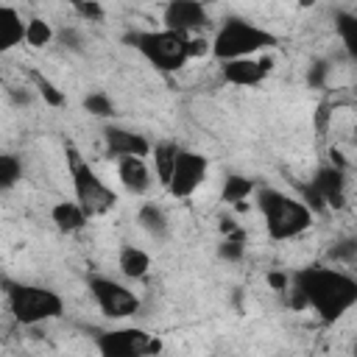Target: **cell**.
Masks as SVG:
<instances>
[{
  "instance_id": "obj_1",
  "label": "cell",
  "mask_w": 357,
  "mask_h": 357,
  "mask_svg": "<svg viewBox=\"0 0 357 357\" xmlns=\"http://www.w3.org/2000/svg\"><path fill=\"white\" fill-rule=\"evenodd\" d=\"M357 304V282L332 268H304L293 273V307H312L326 324Z\"/></svg>"
},
{
  "instance_id": "obj_2",
  "label": "cell",
  "mask_w": 357,
  "mask_h": 357,
  "mask_svg": "<svg viewBox=\"0 0 357 357\" xmlns=\"http://www.w3.org/2000/svg\"><path fill=\"white\" fill-rule=\"evenodd\" d=\"M257 204H259V212L265 218L268 234L273 240H293L301 231H307L312 223V212L307 204H301V201H296V198H290L273 187H262L257 192Z\"/></svg>"
},
{
  "instance_id": "obj_3",
  "label": "cell",
  "mask_w": 357,
  "mask_h": 357,
  "mask_svg": "<svg viewBox=\"0 0 357 357\" xmlns=\"http://www.w3.org/2000/svg\"><path fill=\"white\" fill-rule=\"evenodd\" d=\"M276 45V36L245 22V20H226L223 28L215 33V42H212V53L215 59L226 61V59H240V56H251L257 50H265V47H273Z\"/></svg>"
},
{
  "instance_id": "obj_4",
  "label": "cell",
  "mask_w": 357,
  "mask_h": 357,
  "mask_svg": "<svg viewBox=\"0 0 357 357\" xmlns=\"http://www.w3.org/2000/svg\"><path fill=\"white\" fill-rule=\"evenodd\" d=\"M128 42L156 67L165 73H176L178 67L187 64L190 53H187V33L178 31H145V33H131Z\"/></svg>"
},
{
  "instance_id": "obj_5",
  "label": "cell",
  "mask_w": 357,
  "mask_h": 357,
  "mask_svg": "<svg viewBox=\"0 0 357 357\" xmlns=\"http://www.w3.org/2000/svg\"><path fill=\"white\" fill-rule=\"evenodd\" d=\"M8 307H11V315L25 326L53 321L64 312L61 296L47 287H39V284H11Z\"/></svg>"
},
{
  "instance_id": "obj_6",
  "label": "cell",
  "mask_w": 357,
  "mask_h": 357,
  "mask_svg": "<svg viewBox=\"0 0 357 357\" xmlns=\"http://www.w3.org/2000/svg\"><path fill=\"white\" fill-rule=\"evenodd\" d=\"M67 156H70V173H73V190H75V201L81 204V209L86 212V218L92 215H106L114 204L117 195L114 190H109L98 173L89 167V162H84L78 156V151L73 145H67Z\"/></svg>"
},
{
  "instance_id": "obj_7",
  "label": "cell",
  "mask_w": 357,
  "mask_h": 357,
  "mask_svg": "<svg viewBox=\"0 0 357 357\" xmlns=\"http://www.w3.org/2000/svg\"><path fill=\"white\" fill-rule=\"evenodd\" d=\"M206 176V156L204 153H195V151H176V159H173V170H170V178H167V190L170 195L176 198H187L192 195L201 181Z\"/></svg>"
},
{
  "instance_id": "obj_8",
  "label": "cell",
  "mask_w": 357,
  "mask_h": 357,
  "mask_svg": "<svg viewBox=\"0 0 357 357\" xmlns=\"http://www.w3.org/2000/svg\"><path fill=\"white\" fill-rule=\"evenodd\" d=\"M89 293L98 301V307L103 310V315H109V318H128L139 310V298L120 282L95 276V279H89Z\"/></svg>"
},
{
  "instance_id": "obj_9",
  "label": "cell",
  "mask_w": 357,
  "mask_h": 357,
  "mask_svg": "<svg viewBox=\"0 0 357 357\" xmlns=\"http://www.w3.org/2000/svg\"><path fill=\"white\" fill-rule=\"evenodd\" d=\"M151 335L142 329H114L98 337V349L106 357H137L151 354Z\"/></svg>"
},
{
  "instance_id": "obj_10",
  "label": "cell",
  "mask_w": 357,
  "mask_h": 357,
  "mask_svg": "<svg viewBox=\"0 0 357 357\" xmlns=\"http://www.w3.org/2000/svg\"><path fill=\"white\" fill-rule=\"evenodd\" d=\"M206 8L201 0H170L165 8V28L178 31V33H190L195 28L206 25Z\"/></svg>"
},
{
  "instance_id": "obj_11",
  "label": "cell",
  "mask_w": 357,
  "mask_h": 357,
  "mask_svg": "<svg viewBox=\"0 0 357 357\" xmlns=\"http://www.w3.org/2000/svg\"><path fill=\"white\" fill-rule=\"evenodd\" d=\"M223 81L234 84V86H254L265 78V73L271 70V59L254 61L251 56H240V59H226L223 61Z\"/></svg>"
},
{
  "instance_id": "obj_12",
  "label": "cell",
  "mask_w": 357,
  "mask_h": 357,
  "mask_svg": "<svg viewBox=\"0 0 357 357\" xmlns=\"http://www.w3.org/2000/svg\"><path fill=\"white\" fill-rule=\"evenodd\" d=\"M103 139H106V151L112 156H148V151H151V145L142 134H134V131H126L117 126H109L103 131Z\"/></svg>"
},
{
  "instance_id": "obj_13",
  "label": "cell",
  "mask_w": 357,
  "mask_h": 357,
  "mask_svg": "<svg viewBox=\"0 0 357 357\" xmlns=\"http://www.w3.org/2000/svg\"><path fill=\"white\" fill-rule=\"evenodd\" d=\"M117 176H120L123 187H126L131 195H142V192L151 187V173H148L142 156H120Z\"/></svg>"
},
{
  "instance_id": "obj_14",
  "label": "cell",
  "mask_w": 357,
  "mask_h": 357,
  "mask_svg": "<svg viewBox=\"0 0 357 357\" xmlns=\"http://www.w3.org/2000/svg\"><path fill=\"white\" fill-rule=\"evenodd\" d=\"M312 190L321 195L324 204L340 206L343 204V173H340V167H321L312 178Z\"/></svg>"
},
{
  "instance_id": "obj_15",
  "label": "cell",
  "mask_w": 357,
  "mask_h": 357,
  "mask_svg": "<svg viewBox=\"0 0 357 357\" xmlns=\"http://www.w3.org/2000/svg\"><path fill=\"white\" fill-rule=\"evenodd\" d=\"M25 39V22L11 6H0V56Z\"/></svg>"
},
{
  "instance_id": "obj_16",
  "label": "cell",
  "mask_w": 357,
  "mask_h": 357,
  "mask_svg": "<svg viewBox=\"0 0 357 357\" xmlns=\"http://www.w3.org/2000/svg\"><path fill=\"white\" fill-rule=\"evenodd\" d=\"M50 220L56 223L59 231H78L86 226V212L81 209L78 201H59L53 209H50Z\"/></svg>"
},
{
  "instance_id": "obj_17",
  "label": "cell",
  "mask_w": 357,
  "mask_h": 357,
  "mask_svg": "<svg viewBox=\"0 0 357 357\" xmlns=\"http://www.w3.org/2000/svg\"><path fill=\"white\" fill-rule=\"evenodd\" d=\"M148 268H151V257H148L142 248L128 245V248L120 251V273H123V276H128V279H142V276L148 273Z\"/></svg>"
},
{
  "instance_id": "obj_18",
  "label": "cell",
  "mask_w": 357,
  "mask_h": 357,
  "mask_svg": "<svg viewBox=\"0 0 357 357\" xmlns=\"http://www.w3.org/2000/svg\"><path fill=\"white\" fill-rule=\"evenodd\" d=\"M254 192V181L251 178H245V176H229L226 181H223V201L226 204H240V201H245L248 195Z\"/></svg>"
},
{
  "instance_id": "obj_19",
  "label": "cell",
  "mask_w": 357,
  "mask_h": 357,
  "mask_svg": "<svg viewBox=\"0 0 357 357\" xmlns=\"http://www.w3.org/2000/svg\"><path fill=\"white\" fill-rule=\"evenodd\" d=\"M176 151H178V145H173V142H159V145L153 148V159H156V176H159V181H162V184H167V178H170Z\"/></svg>"
},
{
  "instance_id": "obj_20",
  "label": "cell",
  "mask_w": 357,
  "mask_h": 357,
  "mask_svg": "<svg viewBox=\"0 0 357 357\" xmlns=\"http://www.w3.org/2000/svg\"><path fill=\"white\" fill-rule=\"evenodd\" d=\"M50 39H53L50 22L39 20V17H33V20L25 22V42H28L31 47H45V45H50Z\"/></svg>"
},
{
  "instance_id": "obj_21",
  "label": "cell",
  "mask_w": 357,
  "mask_h": 357,
  "mask_svg": "<svg viewBox=\"0 0 357 357\" xmlns=\"http://www.w3.org/2000/svg\"><path fill=\"white\" fill-rule=\"evenodd\" d=\"M139 226L145 229V231H151V234H165V229H167V220H165V212L156 206V204H145L142 209H139Z\"/></svg>"
},
{
  "instance_id": "obj_22",
  "label": "cell",
  "mask_w": 357,
  "mask_h": 357,
  "mask_svg": "<svg viewBox=\"0 0 357 357\" xmlns=\"http://www.w3.org/2000/svg\"><path fill=\"white\" fill-rule=\"evenodd\" d=\"M22 176V165L17 156H8V153H0V190H8L20 181Z\"/></svg>"
},
{
  "instance_id": "obj_23",
  "label": "cell",
  "mask_w": 357,
  "mask_h": 357,
  "mask_svg": "<svg viewBox=\"0 0 357 357\" xmlns=\"http://www.w3.org/2000/svg\"><path fill=\"white\" fill-rule=\"evenodd\" d=\"M337 31L343 36V45L351 56H357V20L351 14H337Z\"/></svg>"
},
{
  "instance_id": "obj_24",
  "label": "cell",
  "mask_w": 357,
  "mask_h": 357,
  "mask_svg": "<svg viewBox=\"0 0 357 357\" xmlns=\"http://www.w3.org/2000/svg\"><path fill=\"white\" fill-rule=\"evenodd\" d=\"M31 78H33V84H36V89H39V95L45 98L47 106H64V95L56 89L53 81H47L42 73H31Z\"/></svg>"
},
{
  "instance_id": "obj_25",
  "label": "cell",
  "mask_w": 357,
  "mask_h": 357,
  "mask_svg": "<svg viewBox=\"0 0 357 357\" xmlns=\"http://www.w3.org/2000/svg\"><path fill=\"white\" fill-rule=\"evenodd\" d=\"M84 109H86L89 114H95V117H112V114H114V103H112L103 92L86 95V98H84Z\"/></svg>"
},
{
  "instance_id": "obj_26",
  "label": "cell",
  "mask_w": 357,
  "mask_h": 357,
  "mask_svg": "<svg viewBox=\"0 0 357 357\" xmlns=\"http://www.w3.org/2000/svg\"><path fill=\"white\" fill-rule=\"evenodd\" d=\"M218 254H220L223 259H229V262H237V259H243V240H237V237H226V240L220 243Z\"/></svg>"
},
{
  "instance_id": "obj_27",
  "label": "cell",
  "mask_w": 357,
  "mask_h": 357,
  "mask_svg": "<svg viewBox=\"0 0 357 357\" xmlns=\"http://www.w3.org/2000/svg\"><path fill=\"white\" fill-rule=\"evenodd\" d=\"M187 53H190V59L206 56V53H209V42H206V39H190V36H187Z\"/></svg>"
},
{
  "instance_id": "obj_28",
  "label": "cell",
  "mask_w": 357,
  "mask_h": 357,
  "mask_svg": "<svg viewBox=\"0 0 357 357\" xmlns=\"http://www.w3.org/2000/svg\"><path fill=\"white\" fill-rule=\"evenodd\" d=\"M75 6H78V11H81L84 17H92V20H100V17H103L100 6L92 3V0H75Z\"/></svg>"
},
{
  "instance_id": "obj_29",
  "label": "cell",
  "mask_w": 357,
  "mask_h": 357,
  "mask_svg": "<svg viewBox=\"0 0 357 357\" xmlns=\"http://www.w3.org/2000/svg\"><path fill=\"white\" fill-rule=\"evenodd\" d=\"M268 284L276 287V290H284V287L290 284V279H287L284 273H268Z\"/></svg>"
},
{
  "instance_id": "obj_30",
  "label": "cell",
  "mask_w": 357,
  "mask_h": 357,
  "mask_svg": "<svg viewBox=\"0 0 357 357\" xmlns=\"http://www.w3.org/2000/svg\"><path fill=\"white\" fill-rule=\"evenodd\" d=\"M315 3H318V0H298L301 8H310V6H315Z\"/></svg>"
}]
</instances>
